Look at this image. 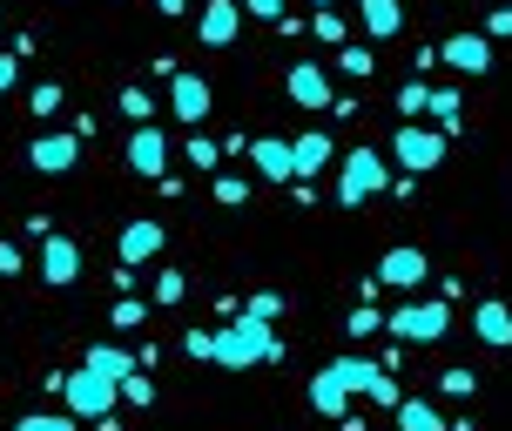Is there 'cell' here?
<instances>
[{
    "label": "cell",
    "instance_id": "6da1fadb",
    "mask_svg": "<svg viewBox=\"0 0 512 431\" xmlns=\"http://www.w3.org/2000/svg\"><path fill=\"white\" fill-rule=\"evenodd\" d=\"M216 344H209V364H223V371H250V364H277L283 344L270 324H256V317H236V324L209 330Z\"/></svg>",
    "mask_w": 512,
    "mask_h": 431
},
{
    "label": "cell",
    "instance_id": "7a4b0ae2",
    "mask_svg": "<svg viewBox=\"0 0 512 431\" xmlns=\"http://www.w3.org/2000/svg\"><path fill=\"white\" fill-rule=\"evenodd\" d=\"M384 189H391V162H384L371 142L344 155V176H337V203H344V209L371 203V196H384Z\"/></svg>",
    "mask_w": 512,
    "mask_h": 431
},
{
    "label": "cell",
    "instance_id": "3957f363",
    "mask_svg": "<svg viewBox=\"0 0 512 431\" xmlns=\"http://www.w3.org/2000/svg\"><path fill=\"white\" fill-rule=\"evenodd\" d=\"M61 398H68V411H75V418H95V425H102V418H115V398H122V391L81 364V371H68V378H61Z\"/></svg>",
    "mask_w": 512,
    "mask_h": 431
},
{
    "label": "cell",
    "instance_id": "277c9868",
    "mask_svg": "<svg viewBox=\"0 0 512 431\" xmlns=\"http://www.w3.org/2000/svg\"><path fill=\"white\" fill-rule=\"evenodd\" d=\"M384 330H398L405 344H438V337L452 330V310H445V304H418V297H411V304H398L391 317H384Z\"/></svg>",
    "mask_w": 512,
    "mask_h": 431
},
{
    "label": "cell",
    "instance_id": "5b68a950",
    "mask_svg": "<svg viewBox=\"0 0 512 431\" xmlns=\"http://www.w3.org/2000/svg\"><path fill=\"white\" fill-rule=\"evenodd\" d=\"M391 162H398V169H411V176H425V169H438V162H445V135H438V128L405 122L398 135H391Z\"/></svg>",
    "mask_w": 512,
    "mask_h": 431
},
{
    "label": "cell",
    "instance_id": "8992f818",
    "mask_svg": "<svg viewBox=\"0 0 512 431\" xmlns=\"http://www.w3.org/2000/svg\"><path fill=\"white\" fill-rule=\"evenodd\" d=\"M331 364H337V378L351 384V391H364V398H371V405H384V411H398V398H405V391H398V378H391V371H378L371 357H331Z\"/></svg>",
    "mask_w": 512,
    "mask_h": 431
},
{
    "label": "cell",
    "instance_id": "52a82bcc",
    "mask_svg": "<svg viewBox=\"0 0 512 431\" xmlns=\"http://www.w3.org/2000/svg\"><path fill=\"white\" fill-rule=\"evenodd\" d=\"M283 88H290V102H297V108H337V95H331V75H324L317 61H297V68L283 75Z\"/></svg>",
    "mask_w": 512,
    "mask_h": 431
},
{
    "label": "cell",
    "instance_id": "ba28073f",
    "mask_svg": "<svg viewBox=\"0 0 512 431\" xmlns=\"http://www.w3.org/2000/svg\"><path fill=\"white\" fill-rule=\"evenodd\" d=\"M425 277H432V263H425V250H411V243H398V250H384V263H378V283H391V290H418Z\"/></svg>",
    "mask_w": 512,
    "mask_h": 431
},
{
    "label": "cell",
    "instance_id": "9c48e42d",
    "mask_svg": "<svg viewBox=\"0 0 512 431\" xmlns=\"http://www.w3.org/2000/svg\"><path fill=\"white\" fill-rule=\"evenodd\" d=\"M250 162H256V176H263V182H297V149H290L283 135H256Z\"/></svg>",
    "mask_w": 512,
    "mask_h": 431
},
{
    "label": "cell",
    "instance_id": "30bf717a",
    "mask_svg": "<svg viewBox=\"0 0 512 431\" xmlns=\"http://www.w3.org/2000/svg\"><path fill=\"white\" fill-rule=\"evenodd\" d=\"M41 277H48L54 290H68V283L81 277V250L68 243V236H54V229L41 236Z\"/></svg>",
    "mask_w": 512,
    "mask_h": 431
},
{
    "label": "cell",
    "instance_id": "8fae6325",
    "mask_svg": "<svg viewBox=\"0 0 512 431\" xmlns=\"http://www.w3.org/2000/svg\"><path fill=\"white\" fill-rule=\"evenodd\" d=\"M128 169H135V176H162V169H169V135L155 122L128 135Z\"/></svg>",
    "mask_w": 512,
    "mask_h": 431
},
{
    "label": "cell",
    "instance_id": "7c38bea8",
    "mask_svg": "<svg viewBox=\"0 0 512 431\" xmlns=\"http://www.w3.org/2000/svg\"><path fill=\"white\" fill-rule=\"evenodd\" d=\"M236 27H243V7H236V0H203V21H196L203 48H230Z\"/></svg>",
    "mask_w": 512,
    "mask_h": 431
},
{
    "label": "cell",
    "instance_id": "4fadbf2b",
    "mask_svg": "<svg viewBox=\"0 0 512 431\" xmlns=\"http://www.w3.org/2000/svg\"><path fill=\"white\" fill-rule=\"evenodd\" d=\"M169 108H176L182 122H203L209 115V81L189 75V68H176V75H169Z\"/></svg>",
    "mask_w": 512,
    "mask_h": 431
},
{
    "label": "cell",
    "instance_id": "5bb4252c",
    "mask_svg": "<svg viewBox=\"0 0 512 431\" xmlns=\"http://www.w3.org/2000/svg\"><path fill=\"white\" fill-rule=\"evenodd\" d=\"M27 162H34L41 176H68V169H75V162H81V135H41Z\"/></svg>",
    "mask_w": 512,
    "mask_h": 431
},
{
    "label": "cell",
    "instance_id": "9a60e30c",
    "mask_svg": "<svg viewBox=\"0 0 512 431\" xmlns=\"http://www.w3.org/2000/svg\"><path fill=\"white\" fill-rule=\"evenodd\" d=\"M438 61H452L459 75H486L492 68V41L486 34H452V41L438 48Z\"/></svg>",
    "mask_w": 512,
    "mask_h": 431
},
{
    "label": "cell",
    "instance_id": "2e32d148",
    "mask_svg": "<svg viewBox=\"0 0 512 431\" xmlns=\"http://www.w3.org/2000/svg\"><path fill=\"white\" fill-rule=\"evenodd\" d=\"M344 405H351V384L337 378V364H324V371L310 378V411H317V418H344Z\"/></svg>",
    "mask_w": 512,
    "mask_h": 431
},
{
    "label": "cell",
    "instance_id": "e0dca14e",
    "mask_svg": "<svg viewBox=\"0 0 512 431\" xmlns=\"http://www.w3.org/2000/svg\"><path fill=\"white\" fill-rule=\"evenodd\" d=\"M155 250H162V223H155V216H135V223L122 229V263H135V270H142Z\"/></svg>",
    "mask_w": 512,
    "mask_h": 431
},
{
    "label": "cell",
    "instance_id": "ac0fdd59",
    "mask_svg": "<svg viewBox=\"0 0 512 431\" xmlns=\"http://www.w3.org/2000/svg\"><path fill=\"white\" fill-rule=\"evenodd\" d=\"M290 149H297V176H317V169H331V155H337V142L331 135H324V128H310V135H297V142H290Z\"/></svg>",
    "mask_w": 512,
    "mask_h": 431
},
{
    "label": "cell",
    "instance_id": "d6986e66",
    "mask_svg": "<svg viewBox=\"0 0 512 431\" xmlns=\"http://www.w3.org/2000/svg\"><path fill=\"white\" fill-rule=\"evenodd\" d=\"M472 330H479L486 344H499V351H512V310L499 304V297H486V304L472 310Z\"/></svg>",
    "mask_w": 512,
    "mask_h": 431
},
{
    "label": "cell",
    "instance_id": "ffe728a7",
    "mask_svg": "<svg viewBox=\"0 0 512 431\" xmlns=\"http://www.w3.org/2000/svg\"><path fill=\"white\" fill-rule=\"evenodd\" d=\"M88 371H95V378H108L115 391H122V378L135 371V357H128L122 344H88Z\"/></svg>",
    "mask_w": 512,
    "mask_h": 431
},
{
    "label": "cell",
    "instance_id": "44dd1931",
    "mask_svg": "<svg viewBox=\"0 0 512 431\" xmlns=\"http://www.w3.org/2000/svg\"><path fill=\"white\" fill-rule=\"evenodd\" d=\"M358 7H364V34H371V41H391V34L405 27V7H398V0H358Z\"/></svg>",
    "mask_w": 512,
    "mask_h": 431
},
{
    "label": "cell",
    "instance_id": "7402d4cb",
    "mask_svg": "<svg viewBox=\"0 0 512 431\" xmlns=\"http://www.w3.org/2000/svg\"><path fill=\"white\" fill-rule=\"evenodd\" d=\"M398 431H445V418L425 398H398Z\"/></svg>",
    "mask_w": 512,
    "mask_h": 431
},
{
    "label": "cell",
    "instance_id": "603a6c76",
    "mask_svg": "<svg viewBox=\"0 0 512 431\" xmlns=\"http://www.w3.org/2000/svg\"><path fill=\"white\" fill-rule=\"evenodd\" d=\"M459 88H432V122H438V135H459V122H465V115H459Z\"/></svg>",
    "mask_w": 512,
    "mask_h": 431
},
{
    "label": "cell",
    "instance_id": "cb8c5ba5",
    "mask_svg": "<svg viewBox=\"0 0 512 431\" xmlns=\"http://www.w3.org/2000/svg\"><path fill=\"white\" fill-rule=\"evenodd\" d=\"M398 108H405V122H418V115H432V88H425V75H411L405 88H398Z\"/></svg>",
    "mask_w": 512,
    "mask_h": 431
},
{
    "label": "cell",
    "instance_id": "d4e9b609",
    "mask_svg": "<svg viewBox=\"0 0 512 431\" xmlns=\"http://www.w3.org/2000/svg\"><path fill=\"white\" fill-rule=\"evenodd\" d=\"M115 108H122V115H128V122H135V128H149V115H155L149 88H135V81H128V88H122V102H115Z\"/></svg>",
    "mask_w": 512,
    "mask_h": 431
},
{
    "label": "cell",
    "instance_id": "484cf974",
    "mask_svg": "<svg viewBox=\"0 0 512 431\" xmlns=\"http://www.w3.org/2000/svg\"><path fill=\"white\" fill-rule=\"evenodd\" d=\"M14 431H75V411H27Z\"/></svg>",
    "mask_w": 512,
    "mask_h": 431
},
{
    "label": "cell",
    "instance_id": "4316f807",
    "mask_svg": "<svg viewBox=\"0 0 512 431\" xmlns=\"http://www.w3.org/2000/svg\"><path fill=\"white\" fill-rule=\"evenodd\" d=\"M243 317H256V324H277V317H283V297H277V290H256L250 304H243Z\"/></svg>",
    "mask_w": 512,
    "mask_h": 431
},
{
    "label": "cell",
    "instance_id": "83f0119b",
    "mask_svg": "<svg viewBox=\"0 0 512 431\" xmlns=\"http://www.w3.org/2000/svg\"><path fill=\"white\" fill-rule=\"evenodd\" d=\"M182 290H189L182 270H155V304H182Z\"/></svg>",
    "mask_w": 512,
    "mask_h": 431
},
{
    "label": "cell",
    "instance_id": "f1b7e54d",
    "mask_svg": "<svg viewBox=\"0 0 512 431\" xmlns=\"http://www.w3.org/2000/svg\"><path fill=\"white\" fill-rule=\"evenodd\" d=\"M115 324H122V330H135V324H149V304H142V297H135V290H128L122 304H115Z\"/></svg>",
    "mask_w": 512,
    "mask_h": 431
},
{
    "label": "cell",
    "instance_id": "f546056e",
    "mask_svg": "<svg viewBox=\"0 0 512 431\" xmlns=\"http://www.w3.org/2000/svg\"><path fill=\"white\" fill-rule=\"evenodd\" d=\"M337 68H344V75H371V68H378V54H364V41H358V48L337 54Z\"/></svg>",
    "mask_w": 512,
    "mask_h": 431
},
{
    "label": "cell",
    "instance_id": "4dcf8cb0",
    "mask_svg": "<svg viewBox=\"0 0 512 431\" xmlns=\"http://www.w3.org/2000/svg\"><path fill=\"white\" fill-rule=\"evenodd\" d=\"M189 162H196V169H216V162H223V149H216L209 135H189Z\"/></svg>",
    "mask_w": 512,
    "mask_h": 431
},
{
    "label": "cell",
    "instance_id": "1f68e13d",
    "mask_svg": "<svg viewBox=\"0 0 512 431\" xmlns=\"http://www.w3.org/2000/svg\"><path fill=\"white\" fill-rule=\"evenodd\" d=\"M122 398H128V405H155V378H135V371H128V378H122Z\"/></svg>",
    "mask_w": 512,
    "mask_h": 431
},
{
    "label": "cell",
    "instance_id": "d6a6232c",
    "mask_svg": "<svg viewBox=\"0 0 512 431\" xmlns=\"http://www.w3.org/2000/svg\"><path fill=\"white\" fill-rule=\"evenodd\" d=\"M472 371H445V378H438V391H445V398H472Z\"/></svg>",
    "mask_w": 512,
    "mask_h": 431
},
{
    "label": "cell",
    "instance_id": "836d02e7",
    "mask_svg": "<svg viewBox=\"0 0 512 431\" xmlns=\"http://www.w3.org/2000/svg\"><path fill=\"white\" fill-rule=\"evenodd\" d=\"M250 196V182L243 176H216V203H243Z\"/></svg>",
    "mask_w": 512,
    "mask_h": 431
},
{
    "label": "cell",
    "instance_id": "e575fe53",
    "mask_svg": "<svg viewBox=\"0 0 512 431\" xmlns=\"http://www.w3.org/2000/svg\"><path fill=\"white\" fill-rule=\"evenodd\" d=\"M54 108H61V81H41L34 88V115H54Z\"/></svg>",
    "mask_w": 512,
    "mask_h": 431
},
{
    "label": "cell",
    "instance_id": "d590c367",
    "mask_svg": "<svg viewBox=\"0 0 512 431\" xmlns=\"http://www.w3.org/2000/svg\"><path fill=\"white\" fill-rule=\"evenodd\" d=\"M243 14H256V21H283V0H236Z\"/></svg>",
    "mask_w": 512,
    "mask_h": 431
},
{
    "label": "cell",
    "instance_id": "8d00e7d4",
    "mask_svg": "<svg viewBox=\"0 0 512 431\" xmlns=\"http://www.w3.org/2000/svg\"><path fill=\"white\" fill-rule=\"evenodd\" d=\"M351 330H358V337H371V330H384V317L371 304H358V317H351Z\"/></svg>",
    "mask_w": 512,
    "mask_h": 431
},
{
    "label": "cell",
    "instance_id": "74e56055",
    "mask_svg": "<svg viewBox=\"0 0 512 431\" xmlns=\"http://www.w3.org/2000/svg\"><path fill=\"white\" fill-rule=\"evenodd\" d=\"M209 344H216L209 330H189V337H182V351H189V357H209Z\"/></svg>",
    "mask_w": 512,
    "mask_h": 431
},
{
    "label": "cell",
    "instance_id": "f35d334b",
    "mask_svg": "<svg viewBox=\"0 0 512 431\" xmlns=\"http://www.w3.org/2000/svg\"><path fill=\"white\" fill-rule=\"evenodd\" d=\"M310 27H317L324 41H344V21H337V14H317V21H310Z\"/></svg>",
    "mask_w": 512,
    "mask_h": 431
},
{
    "label": "cell",
    "instance_id": "ab89813d",
    "mask_svg": "<svg viewBox=\"0 0 512 431\" xmlns=\"http://www.w3.org/2000/svg\"><path fill=\"white\" fill-rule=\"evenodd\" d=\"M14 75H21V54H0V95L14 88Z\"/></svg>",
    "mask_w": 512,
    "mask_h": 431
},
{
    "label": "cell",
    "instance_id": "60d3db41",
    "mask_svg": "<svg viewBox=\"0 0 512 431\" xmlns=\"http://www.w3.org/2000/svg\"><path fill=\"white\" fill-rule=\"evenodd\" d=\"M0 277H21V250L14 243H0Z\"/></svg>",
    "mask_w": 512,
    "mask_h": 431
},
{
    "label": "cell",
    "instance_id": "b9f144b4",
    "mask_svg": "<svg viewBox=\"0 0 512 431\" xmlns=\"http://www.w3.org/2000/svg\"><path fill=\"white\" fill-rule=\"evenodd\" d=\"M155 7H162V14H182V7H189V0H155Z\"/></svg>",
    "mask_w": 512,
    "mask_h": 431
},
{
    "label": "cell",
    "instance_id": "7bdbcfd3",
    "mask_svg": "<svg viewBox=\"0 0 512 431\" xmlns=\"http://www.w3.org/2000/svg\"><path fill=\"white\" fill-rule=\"evenodd\" d=\"M317 7H324V0H317Z\"/></svg>",
    "mask_w": 512,
    "mask_h": 431
}]
</instances>
